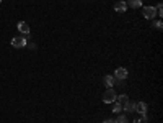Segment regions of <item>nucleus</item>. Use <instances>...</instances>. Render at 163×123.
<instances>
[{
    "label": "nucleus",
    "mask_w": 163,
    "mask_h": 123,
    "mask_svg": "<svg viewBox=\"0 0 163 123\" xmlns=\"http://www.w3.org/2000/svg\"><path fill=\"white\" fill-rule=\"evenodd\" d=\"M116 92H114V89H106V92L103 94V102L104 103H113V102H116Z\"/></svg>",
    "instance_id": "obj_1"
},
{
    "label": "nucleus",
    "mask_w": 163,
    "mask_h": 123,
    "mask_svg": "<svg viewBox=\"0 0 163 123\" xmlns=\"http://www.w3.org/2000/svg\"><path fill=\"white\" fill-rule=\"evenodd\" d=\"M142 15L143 18H147V20H153L157 15V10H155V7H142Z\"/></svg>",
    "instance_id": "obj_2"
},
{
    "label": "nucleus",
    "mask_w": 163,
    "mask_h": 123,
    "mask_svg": "<svg viewBox=\"0 0 163 123\" xmlns=\"http://www.w3.org/2000/svg\"><path fill=\"white\" fill-rule=\"evenodd\" d=\"M26 44H28V41H26L25 36H15L12 40V46H13V48H25Z\"/></svg>",
    "instance_id": "obj_3"
},
{
    "label": "nucleus",
    "mask_w": 163,
    "mask_h": 123,
    "mask_svg": "<svg viewBox=\"0 0 163 123\" xmlns=\"http://www.w3.org/2000/svg\"><path fill=\"white\" fill-rule=\"evenodd\" d=\"M18 31L21 33V35H25V38L30 35V25H28L26 21H20L18 23Z\"/></svg>",
    "instance_id": "obj_4"
},
{
    "label": "nucleus",
    "mask_w": 163,
    "mask_h": 123,
    "mask_svg": "<svg viewBox=\"0 0 163 123\" xmlns=\"http://www.w3.org/2000/svg\"><path fill=\"white\" fill-rule=\"evenodd\" d=\"M127 75H129V72H127L126 67H118L116 72H114V77L116 79H126Z\"/></svg>",
    "instance_id": "obj_5"
},
{
    "label": "nucleus",
    "mask_w": 163,
    "mask_h": 123,
    "mask_svg": "<svg viewBox=\"0 0 163 123\" xmlns=\"http://www.w3.org/2000/svg\"><path fill=\"white\" fill-rule=\"evenodd\" d=\"M136 112L139 115H145L147 113V103L145 102H137L136 103Z\"/></svg>",
    "instance_id": "obj_6"
},
{
    "label": "nucleus",
    "mask_w": 163,
    "mask_h": 123,
    "mask_svg": "<svg viewBox=\"0 0 163 123\" xmlns=\"http://www.w3.org/2000/svg\"><path fill=\"white\" fill-rule=\"evenodd\" d=\"M114 10H116L118 13H124L127 10V3L122 2V0H121V2H116V3H114Z\"/></svg>",
    "instance_id": "obj_7"
},
{
    "label": "nucleus",
    "mask_w": 163,
    "mask_h": 123,
    "mask_svg": "<svg viewBox=\"0 0 163 123\" xmlns=\"http://www.w3.org/2000/svg\"><path fill=\"white\" fill-rule=\"evenodd\" d=\"M103 82H104V86H106L108 89H111L114 86V77L113 75H104L103 77Z\"/></svg>",
    "instance_id": "obj_8"
},
{
    "label": "nucleus",
    "mask_w": 163,
    "mask_h": 123,
    "mask_svg": "<svg viewBox=\"0 0 163 123\" xmlns=\"http://www.w3.org/2000/svg\"><path fill=\"white\" fill-rule=\"evenodd\" d=\"M122 108H124L126 112L132 113V112H136V103H134V102H126V103L122 105Z\"/></svg>",
    "instance_id": "obj_9"
},
{
    "label": "nucleus",
    "mask_w": 163,
    "mask_h": 123,
    "mask_svg": "<svg viewBox=\"0 0 163 123\" xmlns=\"http://www.w3.org/2000/svg\"><path fill=\"white\" fill-rule=\"evenodd\" d=\"M127 5L131 8H140L142 7V0H129Z\"/></svg>",
    "instance_id": "obj_10"
},
{
    "label": "nucleus",
    "mask_w": 163,
    "mask_h": 123,
    "mask_svg": "<svg viewBox=\"0 0 163 123\" xmlns=\"http://www.w3.org/2000/svg\"><path fill=\"white\" fill-rule=\"evenodd\" d=\"M116 102H118V103H121V105H124L126 102H129V98H127L126 94H121V95H118V97H116Z\"/></svg>",
    "instance_id": "obj_11"
},
{
    "label": "nucleus",
    "mask_w": 163,
    "mask_h": 123,
    "mask_svg": "<svg viewBox=\"0 0 163 123\" xmlns=\"http://www.w3.org/2000/svg\"><path fill=\"white\" fill-rule=\"evenodd\" d=\"M121 110H122V105H121V103H118V102H113V112H114V113H119Z\"/></svg>",
    "instance_id": "obj_12"
},
{
    "label": "nucleus",
    "mask_w": 163,
    "mask_h": 123,
    "mask_svg": "<svg viewBox=\"0 0 163 123\" xmlns=\"http://www.w3.org/2000/svg\"><path fill=\"white\" fill-rule=\"evenodd\" d=\"M118 123H129V120H127V117H126V115H119Z\"/></svg>",
    "instance_id": "obj_13"
},
{
    "label": "nucleus",
    "mask_w": 163,
    "mask_h": 123,
    "mask_svg": "<svg viewBox=\"0 0 163 123\" xmlns=\"http://www.w3.org/2000/svg\"><path fill=\"white\" fill-rule=\"evenodd\" d=\"M155 10H157V13H158V15H163V5H161V3H158V5L155 7Z\"/></svg>",
    "instance_id": "obj_14"
},
{
    "label": "nucleus",
    "mask_w": 163,
    "mask_h": 123,
    "mask_svg": "<svg viewBox=\"0 0 163 123\" xmlns=\"http://www.w3.org/2000/svg\"><path fill=\"white\" fill-rule=\"evenodd\" d=\"M145 121H147L145 115H142V118H136V120H134V123H145Z\"/></svg>",
    "instance_id": "obj_15"
},
{
    "label": "nucleus",
    "mask_w": 163,
    "mask_h": 123,
    "mask_svg": "<svg viewBox=\"0 0 163 123\" xmlns=\"http://www.w3.org/2000/svg\"><path fill=\"white\" fill-rule=\"evenodd\" d=\"M161 20H158V21H155V28H157V30H161Z\"/></svg>",
    "instance_id": "obj_16"
},
{
    "label": "nucleus",
    "mask_w": 163,
    "mask_h": 123,
    "mask_svg": "<svg viewBox=\"0 0 163 123\" xmlns=\"http://www.w3.org/2000/svg\"><path fill=\"white\" fill-rule=\"evenodd\" d=\"M104 123H118V120H104Z\"/></svg>",
    "instance_id": "obj_17"
},
{
    "label": "nucleus",
    "mask_w": 163,
    "mask_h": 123,
    "mask_svg": "<svg viewBox=\"0 0 163 123\" xmlns=\"http://www.w3.org/2000/svg\"><path fill=\"white\" fill-rule=\"evenodd\" d=\"M0 2H2V0H0Z\"/></svg>",
    "instance_id": "obj_18"
}]
</instances>
